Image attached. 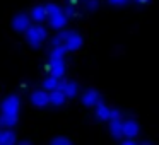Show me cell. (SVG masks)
Masks as SVG:
<instances>
[{
  "instance_id": "1",
  "label": "cell",
  "mask_w": 159,
  "mask_h": 145,
  "mask_svg": "<svg viewBox=\"0 0 159 145\" xmlns=\"http://www.w3.org/2000/svg\"><path fill=\"white\" fill-rule=\"evenodd\" d=\"M45 11H46V19H48V24L52 29H57V31H60V29H63L67 26V22H69V19L65 17V14H63V9L60 7V5L57 4H45Z\"/></svg>"
},
{
  "instance_id": "2",
  "label": "cell",
  "mask_w": 159,
  "mask_h": 145,
  "mask_svg": "<svg viewBox=\"0 0 159 145\" xmlns=\"http://www.w3.org/2000/svg\"><path fill=\"white\" fill-rule=\"evenodd\" d=\"M24 36H26V41H28V45L31 46V48H39V46L46 41L48 33H46V29L43 28V26H39V24L33 26L31 24L24 31Z\"/></svg>"
},
{
  "instance_id": "3",
  "label": "cell",
  "mask_w": 159,
  "mask_h": 145,
  "mask_svg": "<svg viewBox=\"0 0 159 145\" xmlns=\"http://www.w3.org/2000/svg\"><path fill=\"white\" fill-rule=\"evenodd\" d=\"M0 111L4 114H9V116L19 118V111H21V99H19V96H16V94L7 96L2 101V104H0Z\"/></svg>"
},
{
  "instance_id": "4",
  "label": "cell",
  "mask_w": 159,
  "mask_h": 145,
  "mask_svg": "<svg viewBox=\"0 0 159 145\" xmlns=\"http://www.w3.org/2000/svg\"><path fill=\"white\" fill-rule=\"evenodd\" d=\"M46 70H48V73L62 79V77L65 75V70H67L65 56H52L50 55V60H48V63H46Z\"/></svg>"
},
{
  "instance_id": "5",
  "label": "cell",
  "mask_w": 159,
  "mask_h": 145,
  "mask_svg": "<svg viewBox=\"0 0 159 145\" xmlns=\"http://www.w3.org/2000/svg\"><path fill=\"white\" fill-rule=\"evenodd\" d=\"M63 45H65L67 51H79V50L82 48V45H84V39H82V36H80L79 33L69 31L67 36H65V39H63Z\"/></svg>"
},
{
  "instance_id": "6",
  "label": "cell",
  "mask_w": 159,
  "mask_h": 145,
  "mask_svg": "<svg viewBox=\"0 0 159 145\" xmlns=\"http://www.w3.org/2000/svg\"><path fill=\"white\" fill-rule=\"evenodd\" d=\"M31 17H29L28 14H24V12H19V14H16L14 17H12V29L17 33H24L26 29L31 26Z\"/></svg>"
},
{
  "instance_id": "7",
  "label": "cell",
  "mask_w": 159,
  "mask_h": 145,
  "mask_svg": "<svg viewBox=\"0 0 159 145\" xmlns=\"http://www.w3.org/2000/svg\"><path fill=\"white\" fill-rule=\"evenodd\" d=\"M31 103H33V106H36V108H39V109H43V108H46L50 104V99H48V90H45L41 87V89H36V90H33L31 92Z\"/></svg>"
},
{
  "instance_id": "8",
  "label": "cell",
  "mask_w": 159,
  "mask_h": 145,
  "mask_svg": "<svg viewBox=\"0 0 159 145\" xmlns=\"http://www.w3.org/2000/svg\"><path fill=\"white\" fill-rule=\"evenodd\" d=\"M98 101H101V94H99V90H96V89H87V90H84L82 96H80V103L86 108H94Z\"/></svg>"
},
{
  "instance_id": "9",
  "label": "cell",
  "mask_w": 159,
  "mask_h": 145,
  "mask_svg": "<svg viewBox=\"0 0 159 145\" xmlns=\"http://www.w3.org/2000/svg\"><path fill=\"white\" fill-rule=\"evenodd\" d=\"M58 89L65 94L67 99H74V97L79 94V86H77V82H74V80H60Z\"/></svg>"
},
{
  "instance_id": "10",
  "label": "cell",
  "mask_w": 159,
  "mask_h": 145,
  "mask_svg": "<svg viewBox=\"0 0 159 145\" xmlns=\"http://www.w3.org/2000/svg\"><path fill=\"white\" fill-rule=\"evenodd\" d=\"M110 111L111 108L104 104V101H98L96 106H94V118L98 121H110Z\"/></svg>"
},
{
  "instance_id": "11",
  "label": "cell",
  "mask_w": 159,
  "mask_h": 145,
  "mask_svg": "<svg viewBox=\"0 0 159 145\" xmlns=\"http://www.w3.org/2000/svg\"><path fill=\"white\" fill-rule=\"evenodd\" d=\"M140 135V125L135 120H127L123 121V137L128 138H137Z\"/></svg>"
},
{
  "instance_id": "12",
  "label": "cell",
  "mask_w": 159,
  "mask_h": 145,
  "mask_svg": "<svg viewBox=\"0 0 159 145\" xmlns=\"http://www.w3.org/2000/svg\"><path fill=\"white\" fill-rule=\"evenodd\" d=\"M17 143V137L12 128H0V145H14Z\"/></svg>"
},
{
  "instance_id": "13",
  "label": "cell",
  "mask_w": 159,
  "mask_h": 145,
  "mask_svg": "<svg viewBox=\"0 0 159 145\" xmlns=\"http://www.w3.org/2000/svg\"><path fill=\"white\" fill-rule=\"evenodd\" d=\"M48 99H50V104H52V106L62 108L63 104H65L67 97H65V94H63L60 89H53V90L48 92Z\"/></svg>"
},
{
  "instance_id": "14",
  "label": "cell",
  "mask_w": 159,
  "mask_h": 145,
  "mask_svg": "<svg viewBox=\"0 0 159 145\" xmlns=\"http://www.w3.org/2000/svg\"><path fill=\"white\" fill-rule=\"evenodd\" d=\"M110 133L115 140L123 138V120H110Z\"/></svg>"
},
{
  "instance_id": "15",
  "label": "cell",
  "mask_w": 159,
  "mask_h": 145,
  "mask_svg": "<svg viewBox=\"0 0 159 145\" xmlns=\"http://www.w3.org/2000/svg\"><path fill=\"white\" fill-rule=\"evenodd\" d=\"M31 21L34 22H43L46 21V11H45V5H34L31 9V14H29Z\"/></svg>"
},
{
  "instance_id": "16",
  "label": "cell",
  "mask_w": 159,
  "mask_h": 145,
  "mask_svg": "<svg viewBox=\"0 0 159 145\" xmlns=\"http://www.w3.org/2000/svg\"><path fill=\"white\" fill-rule=\"evenodd\" d=\"M60 77H55V75H52V73H50L48 77H46V79H43V82H41V87L45 90H53V89H58V86H60Z\"/></svg>"
},
{
  "instance_id": "17",
  "label": "cell",
  "mask_w": 159,
  "mask_h": 145,
  "mask_svg": "<svg viewBox=\"0 0 159 145\" xmlns=\"http://www.w3.org/2000/svg\"><path fill=\"white\" fill-rule=\"evenodd\" d=\"M17 120L19 118H14V116H9V114L0 113V128H14L16 125H17Z\"/></svg>"
},
{
  "instance_id": "18",
  "label": "cell",
  "mask_w": 159,
  "mask_h": 145,
  "mask_svg": "<svg viewBox=\"0 0 159 145\" xmlns=\"http://www.w3.org/2000/svg\"><path fill=\"white\" fill-rule=\"evenodd\" d=\"M67 53H69V51H67L65 45H58V46H52L50 55H52V56H65Z\"/></svg>"
},
{
  "instance_id": "19",
  "label": "cell",
  "mask_w": 159,
  "mask_h": 145,
  "mask_svg": "<svg viewBox=\"0 0 159 145\" xmlns=\"http://www.w3.org/2000/svg\"><path fill=\"white\" fill-rule=\"evenodd\" d=\"M77 5H74V4H67V7L63 9V14H65V17L67 19H72V17H75L77 15Z\"/></svg>"
},
{
  "instance_id": "20",
  "label": "cell",
  "mask_w": 159,
  "mask_h": 145,
  "mask_svg": "<svg viewBox=\"0 0 159 145\" xmlns=\"http://www.w3.org/2000/svg\"><path fill=\"white\" fill-rule=\"evenodd\" d=\"M72 143V140L67 137H55L52 138V145H70Z\"/></svg>"
},
{
  "instance_id": "21",
  "label": "cell",
  "mask_w": 159,
  "mask_h": 145,
  "mask_svg": "<svg viewBox=\"0 0 159 145\" xmlns=\"http://www.w3.org/2000/svg\"><path fill=\"white\" fill-rule=\"evenodd\" d=\"M98 5H99L98 0H84V7H86L89 12H94L98 9Z\"/></svg>"
},
{
  "instance_id": "22",
  "label": "cell",
  "mask_w": 159,
  "mask_h": 145,
  "mask_svg": "<svg viewBox=\"0 0 159 145\" xmlns=\"http://www.w3.org/2000/svg\"><path fill=\"white\" fill-rule=\"evenodd\" d=\"M110 120H123V113L116 108H111L110 111Z\"/></svg>"
},
{
  "instance_id": "23",
  "label": "cell",
  "mask_w": 159,
  "mask_h": 145,
  "mask_svg": "<svg viewBox=\"0 0 159 145\" xmlns=\"http://www.w3.org/2000/svg\"><path fill=\"white\" fill-rule=\"evenodd\" d=\"M120 142H121L123 145H139V140H137V138H128V137H123Z\"/></svg>"
},
{
  "instance_id": "24",
  "label": "cell",
  "mask_w": 159,
  "mask_h": 145,
  "mask_svg": "<svg viewBox=\"0 0 159 145\" xmlns=\"http://www.w3.org/2000/svg\"><path fill=\"white\" fill-rule=\"evenodd\" d=\"M58 45H63V39H62V36H60V34H57V36H53V38H52L50 46H58Z\"/></svg>"
},
{
  "instance_id": "25",
  "label": "cell",
  "mask_w": 159,
  "mask_h": 145,
  "mask_svg": "<svg viewBox=\"0 0 159 145\" xmlns=\"http://www.w3.org/2000/svg\"><path fill=\"white\" fill-rule=\"evenodd\" d=\"M108 4L115 5V7H121V5L128 4V0H108Z\"/></svg>"
},
{
  "instance_id": "26",
  "label": "cell",
  "mask_w": 159,
  "mask_h": 145,
  "mask_svg": "<svg viewBox=\"0 0 159 145\" xmlns=\"http://www.w3.org/2000/svg\"><path fill=\"white\" fill-rule=\"evenodd\" d=\"M135 4H149V2H151V0H134Z\"/></svg>"
},
{
  "instance_id": "27",
  "label": "cell",
  "mask_w": 159,
  "mask_h": 145,
  "mask_svg": "<svg viewBox=\"0 0 159 145\" xmlns=\"http://www.w3.org/2000/svg\"><path fill=\"white\" fill-rule=\"evenodd\" d=\"M69 4H74V5H77V0H69Z\"/></svg>"
}]
</instances>
